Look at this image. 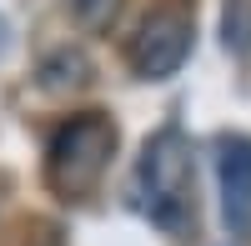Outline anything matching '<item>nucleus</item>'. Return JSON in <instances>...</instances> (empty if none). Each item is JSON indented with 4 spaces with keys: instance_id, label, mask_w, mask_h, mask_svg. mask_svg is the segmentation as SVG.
Here are the masks:
<instances>
[{
    "instance_id": "1",
    "label": "nucleus",
    "mask_w": 251,
    "mask_h": 246,
    "mask_svg": "<svg viewBox=\"0 0 251 246\" xmlns=\"http://www.w3.org/2000/svg\"><path fill=\"white\" fill-rule=\"evenodd\" d=\"M136 206L161 231H186L196 221V171L191 146L176 126L156 131L136 161Z\"/></svg>"
},
{
    "instance_id": "2",
    "label": "nucleus",
    "mask_w": 251,
    "mask_h": 246,
    "mask_svg": "<svg viewBox=\"0 0 251 246\" xmlns=\"http://www.w3.org/2000/svg\"><path fill=\"white\" fill-rule=\"evenodd\" d=\"M111 156H116V126L106 116H71L66 126H60L50 136V146H46V181H50V191H60L66 201L75 196H86L100 176H106L111 166Z\"/></svg>"
},
{
    "instance_id": "3",
    "label": "nucleus",
    "mask_w": 251,
    "mask_h": 246,
    "mask_svg": "<svg viewBox=\"0 0 251 246\" xmlns=\"http://www.w3.org/2000/svg\"><path fill=\"white\" fill-rule=\"evenodd\" d=\"M191 35H196L191 15L176 10V5L146 15L141 30L131 35V50H126V55H131V71H136L141 80H166V75H176V71L186 66V55H191Z\"/></svg>"
},
{
    "instance_id": "4",
    "label": "nucleus",
    "mask_w": 251,
    "mask_h": 246,
    "mask_svg": "<svg viewBox=\"0 0 251 246\" xmlns=\"http://www.w3.org/2000/svg\"><path fill=\"white\" fill-rule=\"evenodd\" d=\"M216 191H221V221L231 236H251V141L226 136L216 146Z\"/></svg>"
},
{
    "instance_id": "5",
    "label": "nucleus",
    "mask_w": 251,
    "mask_h": 246,
    "mask_svg": "<svg viewBox=\"0 0 251 246\" xmlns=\"http://www.w3.org/2000/svg\"><path fill=\"white\" fill-rule=\"evenodd\" d=\"M35 86L40 91H50V96H66V91H80V86H91V60L80 55V50H55L40 60V75H35Z\"/></svg>"
},
{
    "instance_id": "6",
    "label": "nucleus",
    "mask_w": 251,
    "mask_h": 246,
    "mask_svg": "<svg viewBox=\"0 0 251 246\" xmlns=\"http://www.w3.org/2000/svg\"><path fill=\"white\" fill-rule=\"evenodd\" d=\"M66 5H71L80 30H106L111 20L121 15V0H66Z\"/></svg>"
},
{
    "instance_id": "7",
    "label": "nucleus",
    "mask_w": 251,
    "mask_h": 246,
    "mask_svg": "<svg viewBox=\"0 0 251 246\" xmlns=\"http://www.w3.org/2000/svg\"><path fill=\"white\" fill-rule=\"evenodd\" d=\"M35 246H55V241H35Z\"/></svg>"
}]
</instances>
